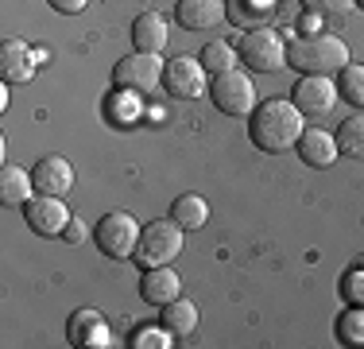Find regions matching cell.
Here are the masks:
<instances>
[{
	"label": "cell",
	"instance_id": "obj_1",
	"mask_svg": "<svg viewBox=\"0 0 364 349\" xmlns=\"http://www.w3.org/2000/svg\"><path fill=\"white\" fill-rule=\"evenodd\" d=\"M306 132L302 128V113L294 101H283V98H272V101H259L248 117V136L259 152L267 155H279V152H291L299 144V136Z\"/></svg>",
	"mask_w": 364,
	"mask_h": 349
},
{
	"label": "cell",
	"instance_id": "obj_2",
	"mask_svg": "<svg viewBox=\"0 0 364 349\" xmlns=\"http://www.w3.org/2000/svg\"><path fill=\"white\" fill-rule=\"evenodd\" d=\"M349 63H353L349 43H345L341 35L318 31V35H299V39L287 43V66H294L299 74L337 78V70H345Z\"/></svg>",
	"mask_w": 364,
	"mask_h": 349
},
{
	"label": "cell",
	"instance_id": "obj_3",
	"mask_svg": "<svg viewBox=\"0 0 364 349\" xmlns=\"http://www.w3.org/2000/svg\"><path fill=\"white\" fill-rule=\"evenodd\" d=\"M140 233H144V225L136 222L128 209H112V214H105L97 222V229H93V244H97L101 256H109V260H128V256H136Z\"/></svg>",
	"mask_w": 364,
	"mask_h": 349
},
{
	"label": "cell",
	"instance_id": "obj_4",
	"mask_svg": "<svg viewBox=\"0 0 364 349\" xmlns=\"http://www.w3.org/2000/svg\"><path fill=\"white\" fill-rule=\"evenodd\" d=\"M182 225L171 217V222H151V225H144V233H140V244H136V264L140 268H163V264H171V260L182 252Z\"/></svg>",
	"mask_w": 364,
	"mask_h": 349
},
{
	"label": "cell",
	"instance_id": "obj_5",
	"mask_svg": "<svg viewBox=\"0 0 364 349\" xmlns=\"http://www.w3.org/2000/svg\"><path fill=\"white\" fill-rule=\"evenodd\" d=\"M163 58L159 55H147V51H132L128 58H120L117 66H112V85H117L120 93H132V98H144V93H151L155 85L163 82Z\"/></svg>",
	"mask_w": 364,
	"mask_h": 349
},
{
	"label": "cell",
	"instance_id": "obj_6",
	"mask_svg": "<svg viewBox=\"0 0 364 349\" xmlns=\"http://www.w3.org/2000/svg\"><path fill=\"white\" fill-rule=\"evenodd\" d=\"M237 55L252 74H272V70L287 66V43H283L272 28H252V31L240 35Z\"/></svg>",
	"mask_w": 364,
	"mask_h": 349
},
{
	"label": "cell",
	"instance_id": "obj_7",
	"mask_svg": "<svg viewBox=\"0 0 364 349\" xmlns=\"http://www.w3.org/2000/svg\"><path fill=\"white\" fill-rule=\"evenodd\" d=\"M210 101L218 105V113L225 117H252L256 109V85L248 74H240V70H225L210 82Z\"/></svg>",
	"mask_w": 364,
	"mask_h": 349
},
{
	"label": "cell",
	"instance_id": "obj_8",
	"mask_svg": "<svg viewBox=\"0 0 364 349\" xmlns=\"http://www.w3.org/2000/svg\"><path fill=\"white\" fill-rule=\"evenodd\" d=\"M205 66L202 58H190V55H178L171 58L167 66H163V85H167L171 98H182V101H194L202 98L205 90H210V82H205Z\"/></svg>",
	"mask_w": 364,
	"mask_h": 349
},
{
	"label": "cell",
	"instance_id": "obj_9",
	"mask_svg": "<svg viewBox=\"0 0 364 349\" xmlns=\"http://www.w3.org/2000/svg\"><path fill=\"white\" fill-rule=\"evenodd\" d=\"M70 217L74 214L63 206V198H55V194H31L28 202H23V222H28L31 233H39V237H63Z\"/></svg>",
	"mask_w": 364,
	"mask_h": 349
},
{
	"label": "cell",
	"instance_id": "obj_10",
	"mask_svg": "<svg viewBox=\"0 0 364 349\" xmlns=\"http://www.w3.org/2000/svg\"><path fill=\"white\" fill-rule=\"evenodd\" d=\"M291 101L299 105L302 117H322V113H329L337 101V82L326 74H302L291 90Z\"/></svg>",
	"mask_w": 364,
	"mask_h": 349
},
{
	"label": "cell",
	"instance_id": "obj_11",
	"mask_svg": "<svg viewBox=\"0 0 364 349\" xmlns=\"http://www.w3.org/2000/svg\"><path fill=\"white\" fill-rule=\"evenodd\" d=\"M66 342L77 345V349H109L112 345V334H109L105 314L93 311V307L74 311L70 322H66Z\"/></svg>",
	"mask_w": 364,
	"mask_h": 349
},
{
	"label": "cell",
	"instance_id": "obj_12",
	"mask_svg": "<svg viewBox=\"0 0 364 349\" xmlns=\"http://www.w3.org/2000/svg\"><path fill=\"white\" fill-rule=\"evenodd\" d=\"M31 179H36V194L63 198L66 190L74 187V167H70L66 155H43L36 167H31Z\"/></svg>",
	"mask_w": 364,
	"mask_h": 349
},
{
	"label": "cell",
	"instance_id": "obj_13",
	"mask_svg": "<svg viewBox=\"0 0 364 349\" xmlns=\"http://www.w3.org/2000/svg\"><path fill=\"white\" fill-rule=\"evenodd\" d=\"M279 12V0H225V20L240 31L267 28Z\"/></svg>",
	"mask_w": 364,
	"mask_h": 349
},
{
	"label": "cell",
	"instance_id": "obj_14",
	"mask_svg": "<svg viewBox=\"0 0 364 349\" xmlns=\"http://www.w3.org/2000/svg\"><path fill=\"white\" fill-rule=\"evenodd\" d=\"M175 20L182 31H213L225 20V0H178Z\"/></svg>",
	"mask_w": 364,
	"mask_h": 349
},
{
	"label": "cell",
	"instance_id": "obj_15",
	"mask_svg": "<svg viewBox=\"0 0 364 349\" xmlns=\"http://www.w3.org/2000/svg\"><path fill=\"white\" fill-rule=\"evenodd\" d=\"M182 295V279L178 272H171V264L163 268H144V279H140V299L147 307H167L171 299Z\"/></svg>",
	"mask_w": 364,
	"mask_h": 349
},
{
	"label": "cell",
	"instance_id": "obj_16",
	"mask_svg": "<svg viewBox=\"0 0 364 349\" xmlns=\"http://www.w3.org/2000/svg\"><path fill=\"white\" fill-rule=\"evenodd\" d=\"M294 147H299L302 163H306V167H318V171L333 167V160H341V152H337V136L322 132V128H306Z\"/></svg>",
	"mask_w": 364,
	"mask_h": 349
},
{
	"label": "cell",
	"instance_id": "obj_17",
	"mask_svg": "<svg viewBox=\"0 0 364 349\" xmlns=\"http://www.w3.org/2000/svg\"><path fill=\"white\" fill-rule=\"evenodd\" d=\"M31 47L23 39H4L0 43V78L4 82H28L36 74V63H31Z\"/></svg>",
	"mask_w": 364,
	"mask_h": 349
},
{
	"label": "cell",
	"instance_id": "obj_18",
	"mask_svg": "<svg viewBox=\"0 0 364 349\" xmlns=\"http://www.w3.org/2000/svg\"><path fill=\"white\" fill-rule=\"evenodd\" d=\"M171 31H167V20L159 12H140L132 20V47L136 51H147V55H159L167 47Z\"/></svg>",
	"mask_w": 364,
	"mask_h": 349
},
{
	"label": "cell",
	"instance_id": "obj_19",
	"mask_svg": "<svg viewBox=\"0 0 364 349\" xmlns=\"http://www.w3.org/2000/svg\"><path fill=\"white\" fill-rule=\"evenodd\" d=\"M36 194V179H31V171L16 167V163H4L0 167V202L4 206H20Z\"/></svg>",
	"mask_w": 364,
	"mask_h": 349
},
{
	"label": "cell",
	"instance_id": "obj_20",
	"mask_svg": "<svg viewBox=\"0 0 364 349\" xmlns=\"http://www.w3.org/2000/svg\"><path fill=\"white\" fill-rule=\"evenodd\" d=\"M159 322L171 330L175 338H190L198 330V307L186 299V295H178V299H171L167 307H159Z\"/></svg>",
	"mask_w": 364,
	"mask_h": 349
},
{
	"label": "cell",
	"instance_id": "obj_21",
	"mask_svg": "<svg viewBox=\"0 0 364 349\" xmlns=\"http://www.w3.org/2000/svg\"><path fill=\"white\" fill-rule=\"evenodd\" d=\"M171 217H175L182 229H202L205 217H210V202L202 194H178L171 202Z\"/></svg>",
	"mask_w": 364,
	"mask_h": 349
},
{
	"label": "cell",
	"instance_id": "obj_22",
	"mask_svg": "<svg viewBox=\"0 0 364 349\" xmlns=\"http://www.w3.org/2000/svg\"><path fill=\"white\" fill-rule=\"evenodd\" d=\"M198 58H202V66H205V74H210V78L225 74V70H237V63H240L237 47H232V43H225V39H210Z\"/></svg>",
	"mask_w": 364,
	"mask_h": 349
},
{
	"label": "cell",
	"instance_id": "obj_23",
	"mask_svg": "<svg viewBox=\"0 0 364 349\" xmlns=\"http://www.w3.org/2000/svg\"><path fill=\"white\" fill-rule=\"evenodd\" d=\"M337 152L349 160H364V113H353L349 120H341L337 128Z\"/></svg>",
	"mask_w": 364,
	"mask_h": 349
},
{
	"label": "cell",
	"instance_id": "obj_24",
	"mask_svg": "<svg viewBox=\"0 0 364 349\" xmlns=\"http://www.w3.org/2000/svg\"><path fill=\"white\" fill-rule=\"evenodd\" d=\"M337 342L364 345V303H349V307L337 314Z\"/></svg>",
	"mask_w": 364,
	"mask_h": 349
},
{
	"label": "cell",
	"instance_id": "obj_25",
	"mask_svg": "<svg viewBox=\"0 0 364 349\" xmlns=\"http://www.w3.org/2000/svg\"><path fill=\"white\" fill-rule=\"evenodd\" d=\"M333 82H337V98L349 101V105H357V109H364V66L349 63L345 70H337Z\"/></svg>",
	"mask_w": 364,
	"mask_h": 349
},
{
	"label": "cell",
	"instance_id": "obj_26",
	"mask_svg": "<svg viewBox=\"0 0 364 349\" xmlns=\"http://www.w3.org/2000/svg\"><path fill=\"white\" fill-rule=\"evenodd\" d=\"M128 345L132 349H171L175 345V334H171L167 326H136L132 330V338H128Z\"/></svg>",
	"mask_w": 364,
	"mask_h": 349
},
{
	"label": "cell",
	"instance_id": "obj_27",
	"mask_svg": "<svg viewBox=\"0 0 364 349\" xmlns=\"http://www.w3.org/2000/svg\"><path fill=\"white\" fill-rule=\"evenodd\" d=\"M302 8L314 16H349L357 8V0H302Z\"/></svg>",
	"mask_w": 364,
	"mask_h": 349
},
{
	"label": "cell",
	"instance_id": "obj_28",
	"mask_svg": "<svg viewBox=\"0 0 364 349\" xmlns=\"http://www.w3.org/2000/svg\"><path fill=\"white\" fill-rule=\"evenodd\" d=\"M345 299H349V303H364V264L353 268V272L345 276Z\"/></svg>",
	"mask_w": 364,
	"mask_h": 349
},
{
	"label": "cell",
	"instance_id": "obj_29",
	"mask_svg": "<svg viewBox=\"0 0 364 349\" xmlns=\"http://www.w3.org/2000/svg\"><path fill=\"white\" fill-rule=\"evenodd\" d=\"M85 237H90V229H85L77 217H70V225H66V233H63V241L66 244H85Z\"/></svg>",
	"mask_w": 364,
	"mask_h": 349
},
{
	"label": "cell",
	"instance_id": "obj_30",
	"mask_svg": "<svg viewBox=\"0 0 364 349\" xmlns=\"http://www.w3.org/2000/svg\"><path fill=\"white\" fill-rule=\"evenodd\" d=\"M55 12H63V16H77V12H85V4L90 0H47Z\"/></svg>",
	"mask_w": 364,
	"mask_h": 349
},
{
	"label": "cell",
	"instance_id": "obj_31",
	"mask_svg": "<svg viewBox=\"0 0 364 349\" xmlns=\"http://www.w3.org/2000/svg\"><path fill=\"white\" fill-rule=\"evenodd\" d=\"M318 20H322V16L306 12V16H302V20H299V31H302V35H318Z\"/></svg>",
	"mask_w": 364,
	"mask_h": 349
},
{
	"label": "cell",
	"instance_id": "obj_32",
	"mask_svg": "<svg viewBox=\"0 0 364 349\" xmlns=\"http://www.w3.org/2000/svg\"><path fill=\"white\" fill-rule=\"evenodd\" d=\"M357 4H364V0H357Z\"/></svg>",
	"mask_w": 364,
	"mask_h": 349
}]
</instances>
